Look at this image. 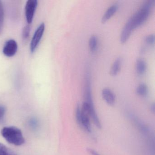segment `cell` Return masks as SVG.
I'll use <instances>...</instances> for the list:
<instances>
[{
    "label": "cell",
    "mask_w": 155,
    "mask_h": 155,
    "mask_svg": "<svg viewBox=\"0 0 155 155\" xmlns=\"http://www.w3.org/2000/svg\"><path fill=\"white\" fill-rule=\"evenodd\" d=\"M1 135L8 143L15 146H21L25 143L22 131L17 127H4L2 130Z\"/></svg>",
    "instance_id": "1"
},
{
    "label": "cell",
    "mask_w": 155,
    "mask_h": 155,
    "mask_svg": "<svg viewBox=\"0 0 155 155\" xmlns=\"http://www.w3.org/2000/svg\"><path fill=\"white\" fill-rule=\"evenodd\" d=\"M154 0H149L130 18L134 29L143 24L148 17L150 9L154 5Z\"/></svg>",
    "instance_id": "2"
},
{
    "label": "cell",
    "mask_w": 155,
    "mask_h": 155,
    "mask_svg": "<svg viewBox=\"0 0 155 155\" xmlns=\"http://www.w3.org/2000/svg\"><path fill=\"white\" fill-rule=\"evenodd\" d=\"M85 101L87 103L89 110V116L93 120L95 126L99 129L101 128V124L99 118L98 117L97 114L96 112L93 100H92V95L91 91L89 86H87L85 89V94H84Z\"/></svg>",
    "instance_id": "3"
},
{
    "label": "cell",
    "mask_w": 155,
    "mask_h": 155,
    "mask_svg": "<svg viewBox=\"0 0 155 155\" xmlns=\"http://www.w3.org/2000/svg\"><path fill=\"white\" fill-rule=\"evenodd\" d=\"M89 115L86 111L78 106L76 111V118L77 123L89 133L92 132L91 126L90 122Z\"/></svg>",
    "instance_id": "4"
},
{
    "label": "cell",
    "mask_w": 155,
    "mask_h": 155,
    "mask_svg": "<svg viewBox=\"0 0 155 155\" xmlns=\"http://www.w3.org/2000/svg\"><path fill=\"white\" fill-rule=\"evenodd\" d=\"M45 29V24L42 23L38 26L34 32L30 44V50L31 52H34L38 48L44 34Z\"/></svg>",
    "instance_id": "5"
},
{
    "label": "cell",
    "mask_w": 155,
    "mask_h": 155,
    "mask_svg": "<svg viewBox=\"0 0 155 155\" xmlns=\"http://www.w3.org/2000/svg\"><path fill=\"white\" fill-rule=\"evenodd\" d=\"M38 5L37 0H28L26 2L25 13L26 19L28 24H30L33 21Z\"/></svg>",
    "instance_id": "6"
},
{
    "label": "cell",
    "mask_w": 155,
    "mask_h": 155,
    "mask_svg": "<svg viewBox=\"0 0 155 155\" xmlns=\"http://www.w3.org/2000/svg\"><path fill=\"white\" fill-rule=\"evenodd\" d=\"M18 50V44L17 41L14 39H10L5 42L2 52L6 57H12L16 54Z\"/></svg>",
    "instance_id": "7"
},
{
    "label": "cell",
    "mask_w": 155,
    "mask_h": 155,
    "mask_svg": "<svg viewBox=\"0 0 155 155\" xmlns=\"http://www.w3.org/2000/svg\"><path fill=\"white\" fill-rule=\"evenodd\" d=\"M134 29L131 19L130 18L125 24L120 34V40L122 43L126 42Z\"/></svg>",
    "instance_id": "8"
},
{
    "label": "cell",
    "mask_w": 155,
    "mask_h": 155,
    "mask_svg": "<svg viewBox=\"0 0 155 155\" xmlns=\"http://www.w3.org/2000/svg\"><path fill=\"white\" fill-rule=\"evenodd\" d=\"M102 96L103 99L110 106L114 105L116 100L115 94L110 89L104 88L102 91Z\"/></svg>",
    "instance_id": "9"
},
{
    "label": "cell",
    "mask_w": 155,
    "mask_h": 155,
    "mask_svg": "<svg viewBox=\"0 0 155 155\" xmlns=\"http://www.w3.org/2000/svg\"><path fill=\"white\" fill-rule=\"evenodd\" d=\"M118 8V6L117 4H114L112 6L109 7L108 9L106 11L105 13L103 15L101 19L102 22H105L107 20L109 19L110 17L113 16V14L116 12Z\"/></svg>",
    "instance_id": "10"
},
{
    "label": "cell",
    "mask_w": 155,
    "mask_h": 155,
    "mask_svg": "<svg viewBox=\"0 0 155 155\" xmlns=\"http://www.w3.org/2000/svg\"><path fill=\"white\" fill-rule=\"evenodd\" d=\"M121 59L118 58L114 61L110 71V73L112 76H115L119 71L121 67Z\"/></svg>",
    "instance_id": "11"
},
{
    "label": "cell",
    "mask_w": 155,
    "mask_h": 155,
    "mask_svg": "<svg viewBox=\"0 0 155 155\" xmlns=\"http://www.w3.org/2000/svg\"><path fill=\"white\" fill-rule=\"evenodd\" d=\"M136 69L138 74H143L147 69V65L145 61L141 59H138L136 61Z\"/></svg>",
    "instance_id": "12"
},
{
    "label": "cell",
    "mask_w": 155,
    "mask_h": 155,
    "mask_svg": "<svg viewBox=\"0 0 155 155\" xmlns=\"http://www.w3.org/2000/svg\"><path fill=\"white\" fill-rule=\"evenodd\" d=\"M0 155H18L12 150L0 143Z\"/></svg>",
    "instance_id": "13"
},
{
    "label": "cell",
    "mask_w": 155,
    "mask_h": 155,
    "mask_svg": "<svg viewBox=\"0 0 155 155\" xmlns=\"http://www.w3.org/2000/svg\"><path fill=\"white\" fill-rule=\"evenodd\" d=\"M137 93L138 95L141 97L146 96L148 93V88L147 85L144 83L140 84L137 87Z\"/></svg>",
    "instance_id": "14"
},
{
    "label": "cell",
    "mask_w": 155,
    "mask_h": 155,
    "mask_svg": "<svg viewBox=\"0 0 155 155\" xmlns=\"http://www.w3.org/2000/svg\"><path fill=\"white\" fill-rule=\"evenodd\" d=\"M4 11L3 3L0 1V35L3 31V24H4Z\"/></svg>",
    "instance_id": "15"
},
{
    "label": "cell",
    "mask_w": 155,
    "mask_h": 155,
    "mask_svg": "<svg viewBox=\"0 0 155 155\" xmlns=\"http://www.w3.org/2000/svg\"><path fill=\"white\" fill-rule=\"evenodd\" d=\"M97 39L96 36H91L89 41V46L91 51H95L97 49Z\"/></svg>",
    "instance_id": "16"
},
{
    "label": "cell",
    "mask_w": 155,
    "mask_h": 155,
    "mask_svg": "<svg viewBox=\"0 0 155 155\" xmlns=\"http://www.w3.org/2000/svg\"><path fill=\"white\" fill-rule=\"evenodd\" d=\"M31 27L29 24L26 25L22 30V37L24 41L28 40L30 34Z\"/></svg>",
    "instance_id": "17"
},
{
    "label": "cell",
    "mask_w": 155,
    "mask_h": 155,
    "mask_svg": "<svg viewBox=\"0 0 155 155\" xmlns=\"http://www.w3.org/2000/svg\"><path fill=\"white\" fill-rule=\"evenodd\" d=\"M6 107L3 105L0 104V122L3 121L6 115Z\"/></svg>",
    "instance_id": "18"
},
{
    "label": "cell",
    "mask_w": 155,
    "mask_h": 155,
    "mask_svg": "<svg viewBox=\"0 0 155 155\" xmlns=\"http://www.w3.org/2000/svg\"><path fill=\"white\" fill-rule=\"evenodd\" d=\"M146 41L149 44H153L155 42V36L154 34H150L147 36L146 38Z\"/></svg>",
    "instance_id": "19"
},
{
    "label": "cell",
    "mask_w": 155,
    "mask_h": 155,
    "mask_svg": "<svg viewBox=\"0 0 155 155\" xmlns=\"http://www.w3.org/2000/svg\"><path fill=\"white\" fill-rule=\"evenodd\" d=\"M30 125L31 127H32V128H36L37 127V126H38V121H37L36 119H31V120L30 122Z\"/></svg>",
    "instance_id": "20"
},
{
    "label": "cell",
    "mask_w": 155,
    "mask_h": 155,
    "mask_svg": "<svg viewBox=\"0 0 155 155\" xmlns=\"http://www.w3.org/2000/svg\"><path fill=\"white\" fill-rule=\"evenodd\" d=\"M87 151L90 155H100L97 152L91 148H88Z\"/></svg>",
    "instance_id": "21"
},
{
    "label": "cell",
    "mask_w": 155,
    "mask_h": 155,
    "mask_svg": "<svg viewBox=\"0 0 155 155\" xmlns=\"http://www.w3.org/2000/svg\"><path fill=\"white\" fill-rule=\"evenodd\" d=\"M151 110H152L153 112L155 111V105H154V104H153V105H151Z\"/></svg>",
    "instance_id": "22"
}]
</instances>
